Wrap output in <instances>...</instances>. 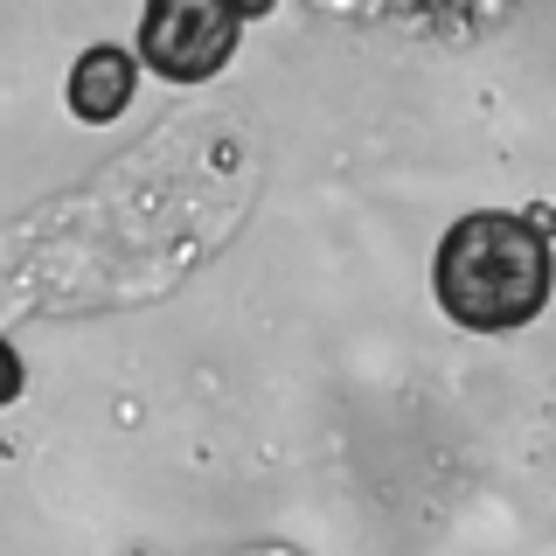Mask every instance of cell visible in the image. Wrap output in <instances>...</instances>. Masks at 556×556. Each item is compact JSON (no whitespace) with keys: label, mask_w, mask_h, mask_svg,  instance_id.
I'll list each match as a JSON object with an SVG mask.
<instances>
[{"label":"cell","mask_w":556,"mask_h":556,"mask_svg":"<svg viewBox=\"0 0 556 556\" xmlns=\"http://www.w3.org/2000/svg\"><path fill=\"white\" fill-rule=\"evenodd\" d=\"M243 14L230 0H147L139 14V56L167 84H202L237 56Z\"/></svg>","instance_id":"7a4b0ae2"},{"label":"cell","mask_w":556,"mask_h":556,"mask_svg":"<svg viewBox=\"0 0 556 556\" xmlns=\"http://www.w3.org/2000/svg\"><path fill=\"white\" fill-rule=\"evenodd\" d=\"M132 84H139V56H126L118 42H91L77 63H70V112L84 118V126H112L118 112L132 104Z\"/></svg>","instance_id":"3957f363"},{"label":"cell","mask_w":556,"mask_h":556,"mask_svg":"<svg viewBox=\"0 0 556 556\" xmlns=\"http://www.w3.org/2000/svg\"><path fill=\"white\" fill-rule=\"evenodd\" d=\"M230 8L243 14V22H251V14H265V8H271V0H230Z\"/></svg>","instance_id":"277c9868"},{"label":"cell","mask_w":556,"mask_h":556,"mask_svg":"<svg viewBox=\"0 0 556 556\" xmlns=\"http://www.w3.org/2000/svg\"><path fill=\"white\" fill-rule=\"evenodd\" d=\"M556 286V251L535 216L508 208H473L459 216L431 257V292H439L445 320L466 334H515L549 306Z\"/></svg>","instance_id":"6da1fadb"}]
</instances>
